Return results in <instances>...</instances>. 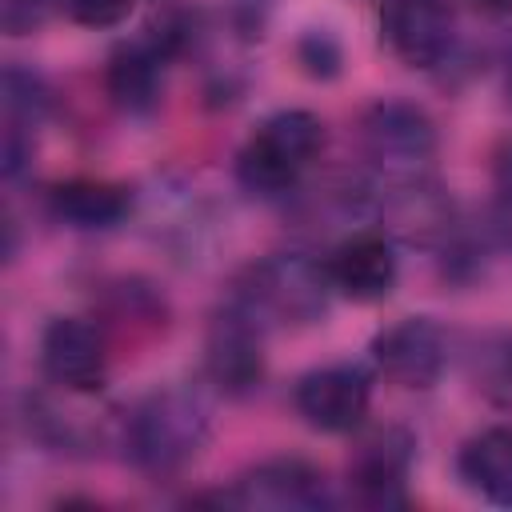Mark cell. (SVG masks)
Here are the masks:
<instances>
[{"label": "cell", "instance_id": "6da1fadb", "mask_svg": "<svg viewBox=\"0 0 512 512\" xmlns=\"http://www.w3.org/2000/svg\"><path fill=\"white\" fill-rule=\"evenodd\" d=\"M212 436V400L196 384H164L140 396L120 420V448L144 476L184 472Z\"/></svg>", "mask_w": 512, "mask_h": 512}, {"label": "cell", "instance_id": "7a4b0ae2", "mask_svg": "<svg viewBox=\"0 0 512 512\" xmlns=\"http://www.w3.org/2000/svg\"><path fill=\"white\" fill-rule=\"evenodd\" d=\"M332 292L336 288L328 280L324 260H316L308 252H268L236 272V280L228 288V304H236L264 328L312 324L328 312Z\"/></svg>", "mask_w": 512, "mask_h": 512}, {"label": "cell", "instance_id": "3957f363", "mask_svg": "<svg viewBox=\"0 0 512 512\" xmlns=\"http://www.w3.org/2000/svg\"><path fill=\"white\" fill-rule=\"evenodd\" d=\"M324 120L308 108L264 116L236 152V180L256 196H284L324 152Z\"/></svg>", "mask_w": 512, "mask_h": 512}, {"label": "cell", "instance_id": "277c9868", "mask_svg": "<svg viewBox=\"0 0 512 512\" xmlns=\"http://www.w3.org/2000/svg\"><path fill=\"white\" fill-rule=\"evenodd\" d=\"M360 140L376 172V184H404V180L432 176L440 136H436V120L420 104L404 96H384L368 104L360 120Z\"/></svg>", "mask_w": 512, "mask_h": 512}, {"label": "cell", "instance_id": "5b68a950", "mask_svg": "<svg viewBox=\"0 0 512 512\" xmlns=\"http://www.w3.org/2000/svg\"><path fill=\"white\" fill-rule=\"evenodd\" d=\"M416 464V436L400 424L368 428L348 456V492L364 508L408 504V476Z\"/></svg>", "mask_w": 512, "mask_h": 512}, {"label": "cell", "instance_id": "8992f818", "mask_svg": "<svg viewBox=\"0 0 512 512\" xmlns=\"http://www.w3.org/2000/svg\"><path fill=\"white\" fill-rule=\"evenodd\" d=\"M264 324L224 300L204 340V380L220 396H248L264 380Z\"/></svg>", "mask_w": 512, "mask_h": 512}, {"label": "cell", "instance_id": "52a82bcc", "mask_svg": "<svg viewBox=\"0 0 512 512\" xmlns=\"http://www.w3.org/2000/svg\"><path fill=\"white\" fill-rule=\"evenodd\" d=\"M292 404L300 420L316 432H356L372 404V380L360 364H324L296 380Z\"/></svg>", "mask_w": 512, "mask_h": 512}, {"label": "cell", "instance_id": "ba28073f", "mask_svg": "<svg viewBox=\"0 0 512 512\" xmlns=\"http://www.w3.org/2000/svg\"><path fill=\"white\" fill-rule=\"evenodd\" d=\"M376 368L400 388H432L448 368V332L432 316H404L380 328L368 344Z\"/></svg>", "mask_w": 512, "mask_h": 512}, {"label": "cell", "instance_id": "9c48e42d", "mask_svg": "<svg viewBox=\"0 0 512 512\" xmlns=\"http://www.w3.org/2000/svg\"><path fill=\"white\" fill-rule=\"evenodd\" d=\"M40 368L60 392H96L108 376V332L84 316H56L40 336Z\"/></svg>", "mask_w": 512, "mask_h": 512}, {"label": "cell", "instance_id": "30bf717a", "mask_svg": "<svg viewBox=\"0 0 512 512\" xmlns=\"http://www.w3.org/2000/svg\"><path fill=\"white\" fill-rule=\"evenodd\" d=\"M224 504H240V508H272V512H312V508H324L332 504V492H328V476L300 460V456H272V460H260L256 468H248L232 492L220 496Z\"/></svg>", "mask_w": 512, "mask_h": 512}, {"label": "cell", "instance_id": "8fae6325", "mask_svg": "<svg viewBox=\"0 0 512 512\" xmlns=\"http://www.w3.org/2000/svg\"><path fill=\"white\" fill-rule=\"evenodd\" d=\"M384 40L408 68H436L452 56L456 16L448 0H384Z\"/></svg>", "mask_w": 512, "mask_h": 512}, {"label": "cell", "instance_id": "7c38bea8", "mask_svg": "<svg viewBox=\"0 0 512 512\" xmlns=\"http://www.w3.org/2000/svg\"><path fill=\"white\" fill-rule=\"evenodd\" d=\"M324 264H328L332 288L356 304L384 300L400 272L396 248H392L388 232H380V228H360V232L344 236L332 248V256H324Z\"/></svg>", "mask_w": 512, "mask_h": 512}, {"label": "cell", "instance_id": "4fadbf2b", "mask_svg": "<svg viewBox=\"0 0 512 512\" xmlns=\"http://www.w3.org/2000/svg\"><path fill=\"white\" fill-rule=\"evenodd\" d=\"M164 64H168V56L148 36H136V40L120 44L108 56V68H104L108 100L128 116L152 112L160 104V92H164Z\"/></svg>", "mask_w": 512, "mask_h": 512}, {"label": "cell", "instance_id": "5bb4252c", "mask_svg": "<svg viewBox=\"0 0 512 512\" xmlns=\"http://www.w3.org/2000/svg\"><path fill=\"white\" fill-rule=\"evenodd\" d=\"M48 212L52 220L80 228V232H100L120 224L132 212V192L124 184L112 180H96V176H72L48 188Z\"/></svg>", "mask_w": 512, "mask_h": 512}, {"label": "cell", "instance_id": "9a60e30c", "mask_svg": "<svg viewBox=\"0 0 512 512\" xmlns=\"http://www.w3.org/2000/svg\"><path fill=\"white\" fill-rule=\"evenodd\" d=\"M456 476L488 504L512 508V424H488L456 452Z\"/></svg>", "mask_w": 512, "mask_h": 512}, {"label": "cell", "instance_id": "2e32d148", "mask_svg": "<svg viewBox=\"0 0 512 512\" xmlns=\"http://www.w3.org/2000/svg\"><path fill=\"white\" fill-rule=\"evenodd\" d=\"M104 304H108V320H112V324H128V328H148V332H156V328H164V320H168L164 296H160L152 284L136 280V276L108 284Z\"/></svg>", "mask_w": 512, "mask_h": 512}, {"label": "cell", "instance_id": "e0dca14e", "mask_svg": "<svg viewBox=\"0 0 512 512\" xmlns=\"http://www.w3.org/2000/svg\"><path fill=\"white\" fill-rule=\"evenodd\" d=\"M52 108V88L40 72L24 68V64H8L4 68V124H20L32 128L48 116Z\"/></svg>", "mask_w": 512, "mask_h": 512}, {"label": "cell", "instance_id": "ac0fdd59", "mask_svg": "<svg viewBox=\"0 0 512 512\" xmlns=\"http://www.w3.org/2000/svg\"><path fill=\"white\" fill-rule=\"evenodd\" d=\"M296 64H300L312 80H332V76H340L344 52H340V44H336L332 32L308 28V32L296 40Z\"/></svg>", "mask_w": 512, "mask_h": 512}, {"label": "cell", "instance_id": "d6986e66", "mask_svg": "<svg viewBox=\"0 0 512 512\" xmlns=\"http://www.w3.org/2000/svg\"><path fill=\"white\" fill-rule=\"evenodd\" d=\"M476 372L496 400L512 404V336L484 340V348H476Z\"/></svg>", "mask_w": 512, "mask_h": 512}, {"label": "cell", "instance_id": "ffe728a7", "mask_svg": "<svg viewBox=\"0 0 512 512\" xmlns=\"http://www.w3.org/2000/svg\"><path fill=\"white\" fill-rule=\"evenodd\" d=\"M132 4L136 0H64V12L80 28H116L128 20Z\"/></svg>", "mask_w": 512, "mask_h": 512}, {"label": "cell", "instance_id": "44dd1931", "mask_svg": "<svg viewBox=\"0 0 512 512\" xmlns=\"http://www.w3.org/2000/svg\"><path fill=\"white\" fill-rule=\"evenodd\" d=\"M52 0H0V28L8 36H32L44 16H48Z\"/></svg>", "mask_w": 512, "mask_h": 512}, {"label": "cell", "instance_id": "7402d4cb", "mask_svg": "<svg viewBox=\"0 0 512 512\" xmlns=\"http://www.w3.org/2000/svg\"><path fill=\"white\" fill-rule=\"evenodd\" d=\"M492 180H496L500 200L512 208V140H504V144L492 152Z\"/></svg>", "mask_w": 512, "mask_h": 512}, {"label": "cell", "instance_id": "603a6c76", "mask_svg": "<svg viewBox=\"0 0 512 512\" xmlns=\"http://www.w3.org/2000/svg\"><path fill=\"white\" fill-rule=\"evenodd\" d=\"M472 4L492 12V16H512V0H472Z\"/></svg>", "mask_w": 512, "mask_h": 512}, {"label": "cell", "instance_id": "cb8c5ba5", "mask_svg": "<svg viewBox=\"0 0 512 512\" xmlns=\"http://www.w3.org/2000/svg\"><path fill=\"white\" fill-rule=\"evenodd\" d=\"M508 96H512V68H508Z\"/></svg>", "mask_w": 512, "mask_h": 512}]
</instances>
